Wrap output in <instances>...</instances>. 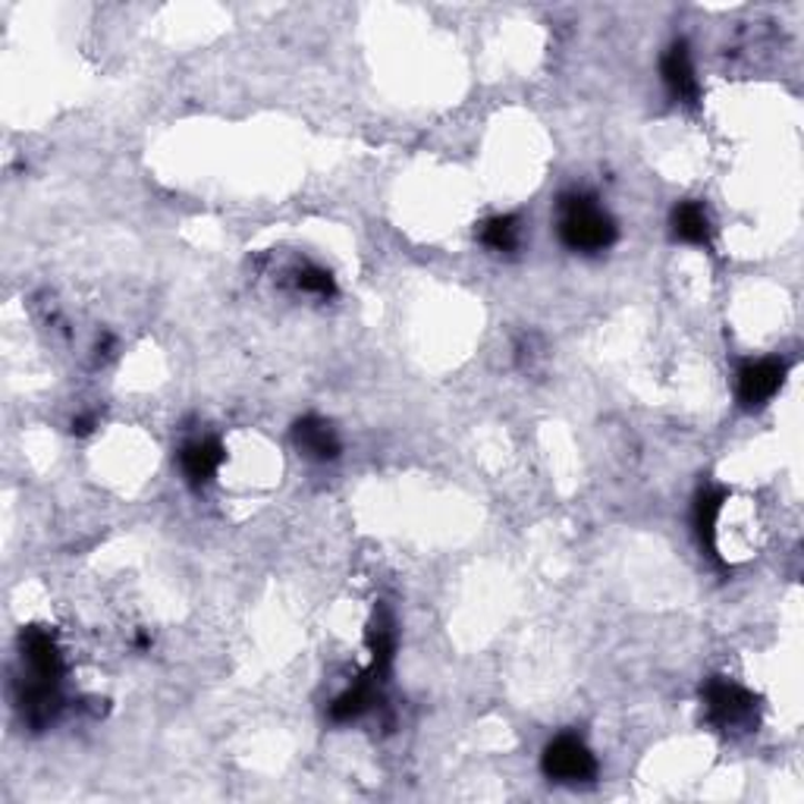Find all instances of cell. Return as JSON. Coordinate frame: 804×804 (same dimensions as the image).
I'll use <instances>...</instances> for the list:
<instances>
[{"label": "cell", "mask_w": 804, "mask_h": 804, "mask_svg": "<svg viewBox=\"0 0 804 804\" xmlns=\"http://www.w3.org/2000/svg\"><path fill=\"white\" fill-rule=\"evenodd\" d=\"M94 431V419L92 415H82V419L73 421V434L76 438H89Z\"/></svg>", "instance_id": "16"}, {"label": "cell", "mask_w": 804, "mask_h": 804, "mask_svg": "<svg viewBox=\"0 0 804 804\" xmlns=\"http://www.w3.org/2000/svg\"><path fill=\"white\" fill-rule=\"evenodd\" d=\"M541 767L553 783H587L597 773V761L579 735H560L544 748Z\"/></svg>", "instance_id": "3"}, {"label": "cell", "mask_w": 804, "mask_h": 804, "mask_svg": "<svg viewBox=\"0 0 804 804\" xmlns=\"http://www.w3.org/2000/svg\"><path fill=\"white\" fill-rule=\"evenodd\" d=\"M673 233L682 242L692 245H707L711 242V218L697 201H682L673 211Z\"/></svg>", "instance_id": "12"}, {"label": "cell", "mask_w": 804, "mask_h": 804, "mask_svg": "<svg viewBox=\"0 0 804 804\" xmlns=\"http://www.w3.org/2000/svg\"><path fill=\"white\" fill-rule=\"evenodd\" d=\"M223 459H227L223 446H220L218 440L208 438V440H192V443L183 450L180 462H183V475L189 478L192 484H208V481L220 472Z\"/></svg>", "instance_id": "10"}, {"label": "cell", "mask_w": 804, "mask_h": 804, "mask_svg": "<svg viewBox=\"0 0 804 804\" xmlns=\"http://www.w3.org/2000/svg\"><path fill=\"white\" fill-rule=\"evenodd\" d=\"M19 707H22V716L29 720V726H48L51 720L60 711V695H57V682H44V679H36L22 689V697H19Z\"/></svg>", "instance_id": "9"}, {"label": "cell", "mask_w": 804, "mask_h": 804, "mask_svg": "<svg viewBox=\"0 0 804 804\" xmlns=\"http://www.w3.org/2000/svg\"><path fill=\"white\" fill-rule=\"evenodd\" d=\"M519 218L512 214H503V218H491L484 227H481V242L494 252H512L519 245Z\"/></svg>", "instance_id": "14"}, {"label": "cell", "mask_w": 804, "mask_h": 804, "mask_svg": "<svg viewBox=\"0 0 804 804\" xmlns=\"http://www.w3.org/2000/svg\"><path fill=\"white\" fill-rule=\"evenodd\" d=\"M723 503H726V494H723L720 488H704V491L695 496V529L704 547L713 550V541H716V522H720Z\"/></svg>", "instance_id": "13"}, {"label": "cell", "mask_w": 804, "mask_h": 804, "mask_svg": "<svg viewBox=\"0 0 804 804\" xmlns=\"http://www.w3.org/2000/svg\"><path fill=\"white\" fill-rule=\"evenodd\" d=\"M293 440L305 456L318 459V462H330V459L340 456L336 431L324 419H318V415H305V419L295 421Z\"/></svg>", "instance_id": "6"}, {"label": "cell", "mask_w": 804, "mask_h": 804, "mask_svg": "<svg viewBox=\"0 0 804 804\" xmlns=\"http://www.w3.org/2000/svg\"><path fill=\"white\" fill-rule=\"evenodd\" d=\"M660 73H663V82L666 89L673 92V98L679 101H697V76L695 67H692V54L685 44H673L663 63H660Z\"/></svg>", "instance_id": "8"}, {"label": "cell", "mask_w": 804, "mask_h": 804, "mask_svg": "<svg viewBox=\"0 0 804 804\" xmlns=\"http://www.w3.org/2000/svg\"><path fill=\"white\" fill-rule=\"evenodd\" d=\"M560 239L572 252H606L616 242V223L591 195H566L560 201Z\"/></svg>", "instance_id": "1"}, {"label": "cell", "mask_w": 804, "mask_h": 804, "mask_svg": "<svg viewBox=\"0 0 804 804\" xmlns=\"http://www.w3.org/2000/svg\"><path fill=\"white\" fill-rule=\"evenodd\" d=\"M786 384V365L780 359H761L738 371V402L745 409H757L770 402Z\"/></svg>", "instance_id": "5"}, {"label": "cell", "mask_w": 804, "mask_h": 804, "mask_svg": "<svg viewBox=\"0 0 804 804\" xmlns=\"http://www.w3.org/2000/svg\"><path fill=\"white\" fill-rule=\"evenodd\" d=\"M368 651H371V666L368 673L384 682L390 666H393V654H396V632H393V616L386 610H378L374 620L368 625Z\"/></svg>", "instance_id": "7"}, {"label": "cell", "mask_w": 804, "mask_h": 804, "mask_svg": "<svg viewBox=\"0 0 804 804\" xmlns=\"http://www.w3.org/2000/svg\"><path fill=\"white\" fill-rule=\"evenodd\" d=\"M704 707L711 716L713 726L720 730H738V726H751V720L757 716V697L751 695L748 689L735 685L730 679H711L704 685Z\"/></svg>", "instance_id": "2"}, {"label": "cell", "mask_w": 804, "mask_h": 804, "mask_svg": "<svg viewBox=\"0 0 804 804\" xmlns=\"http://www.w3.org/2000/svg\"><path fill=\"white\" fill-rule=\"evenodd\" d=\"M378 685H381V679H374L371 673H365V676L349 689V692H343V695L330 704V716H333L336 723H352V720H359L362 713H368L374 707V701H378Z\"/></svg>", "instance_id": "11"}, {"label": "cell", "mask_w": 804, "mask_h": 804, "mask_svg": "<svg viewBox=\"0 0 804 804\" xmlns=\"http://www.w3.org/2000/svg\"><path fill=\"white\" fill-rule=\"evenodd\" d=\"M22 657L29 663L32 676L44 679V682H60L67 673V663L60 654V644H57L54 632L51 629H41V625H29L22 629Z\"/></svg>", "instance_id": "4"}, {"label": "cell", "mask_w": 804, "mask_h": 804, "mask_svg": "<svg viewBox=\"0 0 804 804\" xmlns=\"http://www.w3.org/2000/svg\"><path fill=\"white\" fill-rule=\"evenodd\" d=\"M295 283H299V290H302V293L321 295V299L336 295V280H333V274L324 271V268H314V264H305V268L295 274Z\"/></svg>", "instance_id": "15"}]
</instances>
